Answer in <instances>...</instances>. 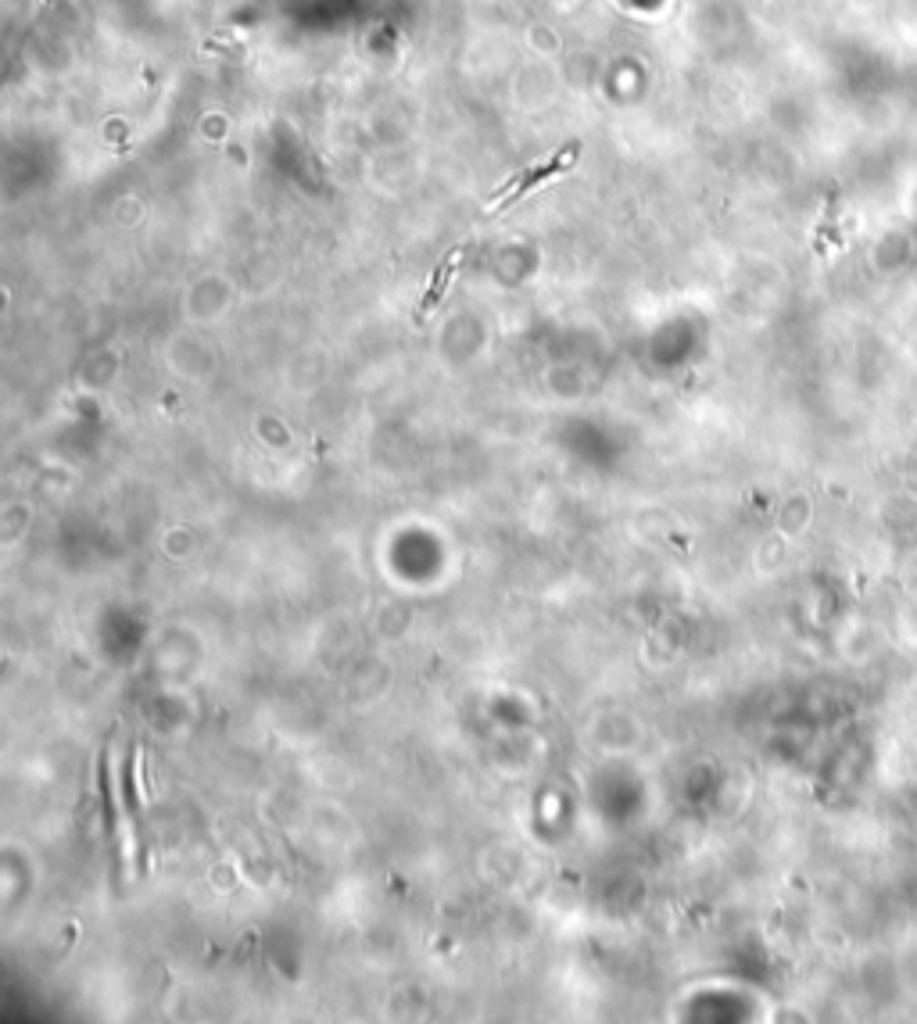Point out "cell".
<instances>
[{
	"label": "cell",
	"instance_id": "1",
	"mask_svg": "<svg viewBox=\"0 0 917 1024\" xmlns=\"http://www.w3.org/2000/svg\"><path fill=\"white\" fill-rule=\"evenodd\" d=\"M577 158H581V144H566V147H559V151L552 154L549 162L534 165V169L520 172V176H513L509 183H502V187L495 190V201L488 205V212H498V208H509L513 201H520L523 194H531L534 187H541V183H549L552 176H559V172H566V169H574Z\"/></svg>",
	"mask_w": 917,
	"mask_h": 1024
},
{
	"label": "cell",
	"instance_id": "2",
	"mask_svg": "<svg viewBox=\"0 0 917 1024\" xmlns=\"http://www.w3.org/2000/svg\"><path fill=\"white\" fill-rule=\"evenodd\" d=\"M108 749H112V738L104 745L101 760H97V788H101V813H104V835L115 838L119 835V806H115V788H112V760H108Z\"/></svg>",
	"mask_w": 917,
	"mask_h": 1024
},
{
	"label": "cell",
	"instance_id": "3",
	"mask_svg": "<svg viewBox=\"0 0 917 1024\" xmlns=\"http://www.w3.org/2000/svg\"><path fill=\"white\" fill-rule=\"evenodd\" d=\"M463 258H466V248H455V251H448V258L438 265V273H434V280H430L427 294H423V301H420V312H416V316H420V319H427L430 312H434V308H438V301L445 298L448 283H452L455 269H459V265H463Z\"/></svg>",
	"mask_w": 917,
	"mask_h": 1024
},
{
	"label": "cell",
	"instance_id": "4",
	"mask_svg": "<svg viewBox=\"0 0 917 1024\" xmlns=\"http://www.w3.org/2000/svg\"><path fill=\"white\" fill-rule=\"evenodd\" d=\"M133 770H137V752H129L126 763H122V799H126V817H129V824H133V842H137V849L144 853V838H140V795H137V777H133Z\"/></svg>",
	"mask_w": 917,
	"mask_h": 1024
}]
</instances>
